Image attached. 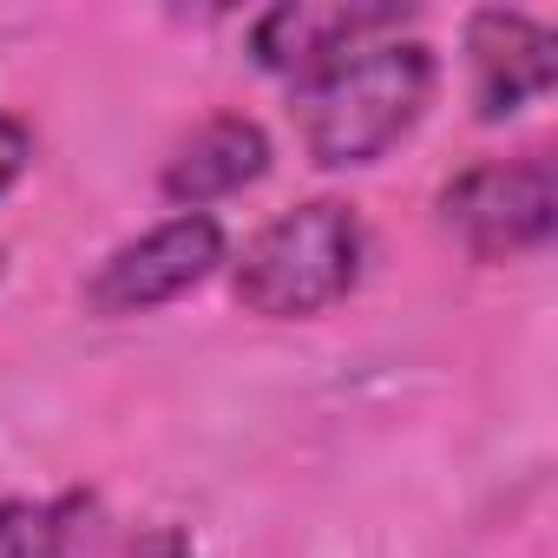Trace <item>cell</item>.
<instances>
[{"instance_id": "cell-1", "label": "cell", "mask_w": 558, "mask_h": 558, "mask_svg": "<svg viewBox=\"0 0 558 558\" xmlns=\"http://www.w3.org/2000/svg\"><path fill=\"white\" fill-rule=\"evenodd\" d=\"M434 47L388 34L368 40L342 60H329L323 73L290 86V125L310 151V165L323 171H362L375 158H388L427 112L434 99Z\"/></svg>"}, {"instance_id": "cell-2", "label": "cell", "mask_w": 558, "mask_h": 558, "mask_svg": "<svg viewBox=\"0 0 558 558\" xmlns=\"http://www.w3.org/2000/svg\"><path fill=\"white\" fill-rule=\"evenodd\" d=\"M362 263H368V230L355 204L310 197L269 217L243 243V256L230 263V296L263 323H310L362 283Z\"/></svg>"}, {"instance_id": "cell-3", "label": "cell", "mask_w": 558, "mask_h": 558, "mask_svg": "<svg viewBox=\"0 0 558 558\" xmlns=\"http://www.w3.org/2000/svg\"><path fill=\"white\" fill-rule=\"evenodd\" d=\"M434 210H440V230L473 263H519V256L545 250L558 230V171L545 151L480 158L440 184Z\"/></svg>"}, {"instance_id": "cell-4", "label": "cell", "mask_w": 558, "mask_h": 558, "mask_svg": "<svg viewBox=\"0 0 558 558\" xmlns=\"http://www.w3.org/2000/svg\"><path fill=\"white\" fill-rule=\"evenodd\" d=\"M230 236L210 210H178L138 236H125L93 276H86V310L93 316H151L178 296H191L197 283H210L223 263Z\"/></svg>"}, {"instance_id": "cell-5", "label": "cell", "mask_w": 558, "mask_h": 558, "mask_svg": "<svg viewBox=\"0 0 558 558\" xmlns=\"http://www.w3.org/2000/svg\"><path fill=\"white\" fill-rule=\"evenodd\" d=\"M408 27V8L395 0H283V8H269L250 21V60L276 80H310L323 73L329 60L368 47V40H388Z\"/></svg>"}, {"instance_id": "cell-6", "label": "cell", "mask_w": 558, "mask_h": 558, "mask_svg": "<svg viewBox=\"0 0 558 558\" xmlns=\"http://www.w3.org/2000/svg\"><path fill=\"white\" fill-rule=\"evenodd\" d=\"M466 80H473V112L499 125L558 86V34L519 8H480L466 21Z\"/></svg>"}, {"instance_id": "cell-7", "label": "cell", "mask_w": 558, "mask_h": 558, "mask_svg": "<svg viewBox=\"0 0 558 558\" xmlns=\"http://www.w3.org/2000/svg\"><path fill=\"white\" fill-rule=\"evenodd\" d=\"M263 171H269V132L256 119H243V112H217L191 138L171 145V158L158 171V191L178 210H210V204L250 191Z\"/></svg>"}, {"instance_id": "cell-8", "label": "cell", "mask_w": 558, "mask_h": 558, "mask_svg": "<svg viewBox=\"0 0 558 558\" xmlns=\"http://www.w3.org/2000/svg\"><path fill=\"white\" fill-rule=\"evenodd\" d=\"M73 512V499H0V558H66Z\"/></svg>"}, {"instance_id": "cell-9", "label": "cell", "mask_w": 558, "mask_h": 558, "mask_svg": "<svg viewBox=\"0 0 558 558\" xmlns=\"http://www.w3.org/2000/svg\"><path fill=\"white\" fill-rule=\"evenodd\" d=\"M27 171H34V132L14 112H0V197H8Z\"/></svg>"}, {"instance_id": "cell-10", "label": "cell", "mask_w": 558, "mask_h": 558, "mask_svg": "<svg viewBox=\"0 0 558 558\" xmlns=\"http://www.w3.org/2000/svg\"><path fill=\"white\" fill-rule=\"evenodd\" d=\"M119 558H191V532H184V525H151V532H138Z\"/></svg>"}, {"instance_id": "cell-11", "label": "cell", "mask_w": 558, "mask_h": 558, "mask_svg": "<svg viewBox=\"0 0 558 558\" xmlns=\"http://www.w3.org/2000/svg\"><path fill=\"white\" fill-rule=\"evenodd\" d=\"M0 276H8V250H0Z\"/></svg>"}]
</instances>
